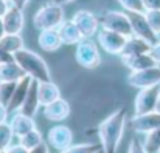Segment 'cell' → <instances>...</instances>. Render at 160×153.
Returning <instances> with one entry per match:
<instances>
[{"label": "cell", "instance_id": "31", "mask_svg": "<svg viewBox=\"0 0 160 153\" xmlns=\"http://www.w3.org/2000/svg\"><path fill=\"white\" fill-rule=\"evenodd\" d=\"M145 16H146L149 26L154 30V33L160 36V11L159 9H148V11H145Z\"/></svg>", "mask_w": 160, "mask_h": 153}, {"label": "cell", "instance_id": "33", "mask_svg": "<svg viewBox=\"0 0 160 153\" xmlns=\"http://www.w3.org/2000/svg\"><path fill=\"white\" fill-rule=\"evenodd\" d=\"M149 54L154 57V60L157 62V65H160V39L151 47V51H149Z\"/></svg>", "mask_w": 160, "mask_h": 153}, {"label": "cell", "instance_id": "13", "mask_svg": "<svg viewBox=\"0 0 160 153\" xmlns=\"http://www.w3.org/2000/svg\"><path fill=\"white\" fill-rule=\"evenodd\" d=\"M3 19V25H5V31L11 33V34H20V31L23 30L25 25V17H23V9L17 8V6H9L6 14L2 17Z\"/></svg>", "mask_w": 160, "mask_h": 153}, {"label": "cell", "instance_id": "1", "mask_svg": "<svg viewBox=\"0 0 160 153\" xmlns=\"http://www.w3.org/2000/svg\"><path fill=\"white\" fill-rule=\"evenodd\" d=\"M126 121L128 111L124 107H120L98 125V136L103 153H117L124 135Z\"/></svg>", "mask_w": 160, "mask_h": 153}, {"label": "cell", "instance_id": "39", "mask_svg": "<svg viewBox=\"0 0 160 153\" xmlns=\"http://www.w3.org/2000/svg\"><path fill=\"white\" fill-rule=\"evenodd\" d=\"M8 108L3 105V104H0V124L2 122H6V119H8Z\"/></svg>", "mask_w": 160, "mask_h": 153}, {"label": "cell", "instance_id": "29", "mask_svg": "<svg viewBox=\"0 0 160 153\" xmlns=\"http://www.w3.org/2000/svg\"><path fill=\"white\" fill-rule=\"evenodd\" d=\"M17 82H0V104H3L8 108V104L12 98L14 88Z\"/></svg>", "mask_w": 160, "mask_h": 153}, {"label": "cell", "instance_id": "43", "mask_svg": "<svg viewBox=\"0 0 160 153\" xmlns=\"http://www.w3.org/2000/svg\"><path fill=\"white\" fill-rule=\"evenodd\" d=\"M156 111L160 113V95H159V99H157V105H156Z\"/></svg>", "mask_w": 160, "mask_h": 153}, {"label": "cell", "instance_id": "11", "mask_svg": "<svg viewBox=\"0 0 160 153\" xmlns=\"http://www.w3.org/2000/svg\"><path fill=\"white\" fill-rule=\"evenodd\" d=\"M129 20H131V26H132V34L137 37H142L145 40H148L149 44H156L159 40V34L154 33V30L149 26L145 12H128Z\"/></svg>", "mask_w": 160, "mask_h": 153}, {"label": "cell", "instance_id": "4", "mask_svg": "<svg viewBox=\"0 0 160 153\" xmlns=\"http://www.w3.org/2000/svg\"><path fill=\"white\" fill-rule=\"evenodd\" d=\"M76 63L81 65L86 70H95L101 65V53L98 48V44H95L92 39H82L75 51Z\"/></svg>", "mask_w": 160, "mask_h": 153}, {"label": "cell", "instance_id": "25", "mask_svg": "<svg viewBox=\"0 0 160 153\" xmlns=\"http://www.w3.org/2000/svg\"><path fill=\"white\" fill-rule=\"evenodd\" d=\"M42 142H44V138H42V133L38 128H34V130H31V132H28V133H25L23 136L19 138V144L23 146L27 150H31Z\"/></svg>", "mask_w": 160, "mask_h": 153}, {"label": "cell", "instance_id": "6", "mask_svg": "<svg viewBox=\"0 0 160 153\" xmlns=\"http://www.w3.org/2000/svg\"><path fill=\"white\" fill-rule=\"evenodd\" d=\"M160 95V85L148 87L138 90L135 101H134V114H145L156 111V105Z\"/></svg>", "mask_w": 160, "mask_h": 153}, {"label": "cell", "instance_id": "14", "mask_svg": "<svg viewBox=\"0 0 160 153\" xmlns=\"http://www.w3.org/2000/svg\"><path fill=\"white\" fill-rule=\"evenodd\" d=\"M70 111H72L70 110V104L65 99L59 98V99H56L52 104L45 105L42 113H44L45 119H48L52 122H62L64 119H67L70 116Z\"/></svg>", "mask_w": 160, "mask_h": 153}, {"label": "cell", "instance_id": "35", "mask_svg": "<svg viewBox=\"0 0 160 153\" xmlns=\"http://www.w3.org/2000/svg\"><path fill=\"white\" fill-rule=\"evenodd\" d=\"M12 60H14V56L0 47V63H8V62H12Z\"/></svg>", "mask_w": 160, "mask_h": 153}, {"label": "cell", "instance_id": "9", "mask_svg": "<svg viewBox=\"0 0 160 153\" xmlns=\"http://www.w3.org/2000/svg\"><path fill=\"white\" fill-rule=\"evenodd\" d=\"M128 82L129 85L138 90L160 85V65L146 68V70H140V71H131L128 76Z\"/></svg>", "mask_w": 160, "mask_h": 153}, {"label": "cell", "instance_id": "3", "mask_svg": "<svg viewBox=\"0 0 160 153\" xmlns=\"http://www.w3.org/2000/svg\"><path fill=\"white\" fill-rule=\"evenodd\" d=\"M65 19V12L62 5L56 2H47L44 3L33 16V25L36 30H56Z\"/></svg>", "mask_w": 160, "mask_h": 153}, {"label": "cell", "instance_id": "37", "mask_svg": "<svg viewBox=\"0 0 160 153\" xmlns=\"http://www.w3.org/2000/svg\"><path fill=\"white\" fill-rule=\"evenodd\" d=\"M28 153H50V146H48L47 142H42V144H39L38 147L28 150Z\"/></svg>", "mask_w": 160, "mask_h": 153}, {"label": "cell", "instance_id": "44", "mask_svg": "<svg viewBox=\"0 0 160 153\" xmlns=\"http://www.w3.org/2000/svg\"><path fill=\"white\" fill-rule=\"evenodd\" d=\"M0 153H6V150H0Z\"/></svg>", "mask_w": 160, "mask_h": 153}, {"label": "cell", "instance_id": "5", "mask_svg": "<svg viewBox=\"0 0 160 153\" xmlns=\"http://www.w3.org/2000/svg\"><path fill=\"white\" fill-rule=\"evenodd\" d=\"M100 25H101V28L120 33L126 37L134 36L131 20H129V16H128L126 11L124 12H121V11H106V12H103L101 17H100Z\"/></svg>", "mask_w": 160, "mask_h": 153}, {"label": "cell", "instance_id": "17", "mask_svg": "<svg viewBox=\"0 0 160 153\" xmlns=\"http://www.w3.org/2000/svg\"><path fill=\"white\" fill-rule=\"evenodd\" d=\"M38 44H39V48L42 51H45V53L58 51L62 47V40H61V36L58 33V28L56 30H42V31H39Z\"/></svg>", "mask_w": 160, "mask_h": 153}, {"label": "cell", "instance_id": "19", "mask_svg": "<svg viewBox=\"0 0 160 153\" xmlns=\"http://www.w3.org/2000/svg\"><path fill=\"white\" fill-rule=\"evenodd\" d=\"M121 62L129 71H140V70H146V68H151V67L157 65V62L154 60V57L149 53L121 57Z\"/></svg>", "mask_w": 160, "mask_h": 153}, {"label": "cell", "instance_id": "40", "mask_svg": "<svg viewBox=\"0 0 160 153\" xmlns=\"http://www.w3.org/2000/svg\"><path fill=\"white\" fill-rule=\"evenodd\" d=\"M28 2H30V0H9V3H11L12 6H17V8H20V9H23V8L28 5Z\"/></svg>", "mask_w": 160, "mask_h": 153}, {"label": "cell", "instance_id": "21", "mask_svg": "<svg viewBox=\"0 0 160 153\" xmlns=\"http://www.w3.org/2000/svg\"><path fill=\"white\" fill-rule=\"evenodd\" d=\"M152 44H149L148 40L137 37V36H131L126 39V45L121 51L120 57H128V56H135V54H145L151 51Z\"/></svg>", "mask_w": 160, "mask_h": 153}, {"label": "cell", "instance_id": "38", "mask_svg": "<svg viewBox=\"0 0 160 153\" xmlns=\"http://www.w3.org/2000/svg\"><path fill=\"white\" fill-rule=\"evenodd\" d=\"M11 6V3L8 0H0V17H3L8 11V8Z\"/></svg>", "mask_w": 160, "mask_h": 153}, {"label": "cell", "instance_id": "10", "mask_svg": "<svg viewBox=\"0 0 160 153\" xmlns=\"http://www.w3.org/2000/svg\"><path fill=\"white\" fill-rule=\"evenodd\" d=\"M47 144L54 150L62 152V150H65L67 147H70L73 144V132L67 125L58 124V125H54L48 130Z\"/></svg>", "mask_w": 160, "mask_h": 153}, {"label": "cell", "instance_id": "16", "mask_svg": "<svg viewBox=\"0 0 160 153\" xmlns=\"http://www.w3.org/2000/svg\"><path fill=\"white\" fill-rule=\"evenodd\" d=\"M38 85H39V82L33 79V82H31V85H30V90H28V93H27V98H25V101H23L20 110H19L20 113H23V114H27V116H30V118H34V116L38 114V111H39V107H42V105H41V101H39Z\"/></svg>", "mask_w": 160, "mask_h": 153}, {"label": "cell", "instance_id": "26", "mask_svg": "<svg viewBox=\"0 0 160 153\" xmlns=\"http://www.w3.org/2000/svg\"><path fill=\"white\" fill-rule=\"evenodd\" d=\"M101 150L103 149L100 142H86V144H72L70 147L59 153H98Z\"/></svg>", "mask_w": 160, "mask_h": 153}, {"label": "cell", "instance_id": "47", "mask_svg": "<svg viewBox=\"0 0 160 153\" xmlns=\"http://www.w3.org/2000/svg\"><path fill=\"white\" fill-rule=\"evenodd\" d=\"M8 2H9V0H8Z\"/></svg>", "mask_w": 160, "mask_h": 153}, {"label": "cell", "instance_id": "28", "mask_svg": "<svg viewBox=\"0 0 160 153\" xmlns=\"http://www.w3.org/2000/svg\"><path fill=\"white\" fill-rule=\"evenodd\" d=\"M14 139V133L11 130L9 122H2L0 124V150H6Z\"/></svg>", "mask_w": 160, "mask_h": 153}, {"label": "cell", "instance_id": "27", "mask_svg": "<svg viewBox=\"0 0 160 153\" xmlns=\"http://www.w3.org/2000/svg\"><path fill=\"white\" fill-rule=\"evenodd\" d=\"M143 144H145V149H146L148 153H159V150H160V125L156 130H152L151 133L145 135Z\"/></svg>", "mask_w": 160, "mask_h": 153}, {"label": "cell", "instance_id": "8", "mask_svg": "<svg viewBox=\"0 0 160 153\" xmlns=\"http://www.w3.org/2000/svg\"><path fill=\"white\" fill-rule=\"evenodd\" d=\"M76 26L79 28L81 34L84 39H92L95 34H98L100 31V17H97L93 12L87 11V9H79L73 14V19H72Z\"/></svg>", "mask_w": 160, "mask_h": 153}, {"label": "cell", "instance_id": "36", "mask_svg": "<svg viewBox=\"0 0 160 153\" xmlns=\"http://www.w3.org/2000/svg\"><path fill=\"white\" fill-rule=\"evenodd\" d=\"M145 11L148 9H159L160 11V0H143Z\"/></svg>", "mask_w": 160, "mask_h": 153}, {"label": "cell", "instance_id": "20", "mask_svg": "<svg viewBox=\"0 0 160 153\" xmlns=\"http://www.w3.org/2000/svg\"><path fill=\"white\" fill-rule=\"evenodd\" d=\"M9 125H11V130H12V133H14L16 138H20L25 133H28V132H31V130L36 128L34 119L30 118V116H27V114H23V113H20V111H16L14 113V116L9 121Z\"/></svg>", "mask_w": 160, "mask_h": 153}, {"label": "cell", "instance_id": "12", "mask_svg": "<svg viewBox=\"0 0 160 153\" xmlns=\"http://www.w3.org/2000/svg\"><path fill=\"white\" fill-rule=\"evenodd\" d=\"M160 125V113L151 111L145 114H134L131 119V127L138 135H148L152 130H156Z\"/></svg>", "mask_w": 160, "mask_h": 153}, {"label": "cell", "instance_id": "34", "mask_svg": "<svg viewBox=\"0 0 160 153\" xmlns=\"http://www.w3.org/2000/svg\"><path fill=\"white\" fill-rule=\"evenodd\" d=\"M6 153H28V150L17 142V144H11V146L6 149Z\"/></svg>", "mask_w": 160, "mask_h": 153}, {"label": "cell", "instance_id": "41", "mask_svg": "<svg viewBox=\"0 0 160 153\" xmlns=\"http://www.w3.org/2000/svg\"><path fill=\"white\" fill-rule=\"evenodd\" d=\"M6 34V31H5V25H3V19L0 17V39L3 37Z\"/></svg>", "mask_w": 160, "mask_h": 153}, {"label": "cell", "instance_id": "18", "mask_svg": "<svg viewBox=\"0 0 160 153\" xmlns=\"http://www.w3.org/2000/svg\"><path fill=\"white\" fill-rule=\"evenodd\" d=\"M31 82H33V79H31L30 76H25V77H22V79L16 84L12 98H11V101L8 104V110H9V111H19V110H20L22 104H23L25 98H27V93H28V90H30Z\"/></svg>", "mask_w": 160, "mask_h": 153}, {"label": "cell", "instance_id": "22", "mask_svg": "<svg viewBox=\"0 0 160 153\" xmlns=\"http://www.w3.org/2000/svg\"><path fill=\"white\" fill-rule=\"evenodd\" d=\"M38 90H39V101H41V105L45 107L48 104L54 102L56 99L61 98V90L59 87L52 82V81H47V82H39L38 85Z\"/></svg>", "mask_w": 160, "mask_h": 153}, {"label": "cell", "instance_id": "7", "mask_svg": "<svg viewBox=\"0 0 160 153\" xmlns=\"http://www.w3.org/2000/svg\"><path fill=\"white\" fill-rule=\"evenodd\" d=\"M97 39H98V45L106 51L107 54L120 56L123 48H124V45H126L128 37L120 34V33L101 28V31H98V34H97Z\"/></svg>", "mask_w": 160, "mask_h": 153}, {"label": "cell", "instance_id": "32", "mask_svg": "<svg viewBox=\"0 0 160 153\" xmlns=\"http://www.w3.org/2000/svg\"><path fill=\"white\" fill-rule=\"evenodd\" d=\"M128 153H148L145 149V144L138 141V138H132L128 147Z\"/></svg>", "mask_w": 160, "mask_h": 153}, {"label": "cell", "instance_id": "30", "mask_svg": "<svg viewBox=\"0 0 160 153\" xmlns=\"http://www.w3.org/2000/svg\"><path fill=\"white\" fill-rule=\"evenodd\" d=\"M126 12H145L143 0H117Z\"/></svg>", "mask_w": 160, "mask_h": 153}, {"label": "cell", "instance_id": "46", "mask_svg": "<svg viewBox=\"0 0 160 153\" xmlns=\"http://www.w3.org/2000/svg\"><path fill=\"white\" fill-rule=\"evenodd\" d=\"M159 153H160V150H159Z\"/></svg>", "mask_w": 160, "mask_h": 153}, {"label": "cell", "instance_id": "45", "mask_svg": "<svg viewBox=\"0 0 160 153\" xmlns=\"http://www.w3.org/2000/svg\"><path fill=\"white\" fill-rule=\"evenodd\" d=\"M98 153H103V150H101V152H98Z\"/></svg>", "mask_w": 160, "mask_h": 153}, {"label": "cell", "instance_id": "2", "mask_svg": "<svg viewBox=\"0 0 160 153\" xmlns=\"http://www.w3.org/2000/svg\"><path fill=\"white\" fill-rule=\"evenodd\" d=\"M14 60L16 63L25 71L27 76H30L31 79L38 81V82H47L52 81V73L50 68L47 65V62L34 51L23 48V50L17 51L14 54Z\"/></svg>", "mask_w": 160, "mask_h": 153}, {"label": "cell", "instance_id": "15", "mask_svg": "<svg viewBox=\"0 0 160 153\" xmlns=\"http://www.w3.org/2000/svg\"><path fill=\"white\" fill-rule=\"evenodd\" d=\"M58 33L61 36L62 45H78L84 37L73 20H64L58 26Z\"/></svg>", "mask_w": 160, "mask_h": 153}, {"label": "cell", "instance_id": "42", "mask_svg": "<svg viewBox=\"0 0 160 153\" xmlns=\"http://www.w3.org/2000/svg\"><path fill=\"white\" fill-rule=\"evenodd\" d=\"M53 2H56V3H59V5H68V3H72L73 0H53Z\"/></svg>", "mask_w": 160, "mask_h": 153}, {"label": "cell", "instance_id": "23", "mask_svg": "<svg viewBox=\"0 0 160 153\" xmlns=\"http://www.w3.org/2000/svg\"><path fill=\"white\" fill-rule=\"evenodd\" d=\"M25 76V71L16 63V60L0 63V82H19Z\"/></svg>", "mask_w": 160, "mask_h": 153}, {"label": "cell", "instance_id": "24", "mask_svg": "<svg viewBox=\"0 0 160 153\" xmlns=\"http://www.w3.org/2000/svg\"><path fill=\"white\" fill-rule=\"evenodd\" d=\"M0 47L3 50H6L9 54H16L17 51L23 50L25 45H23V39L20 34H11V33H6L2 39H0Z\"/></svg>", "mask_w": 160, "mask_h": 153}]
</instances>
